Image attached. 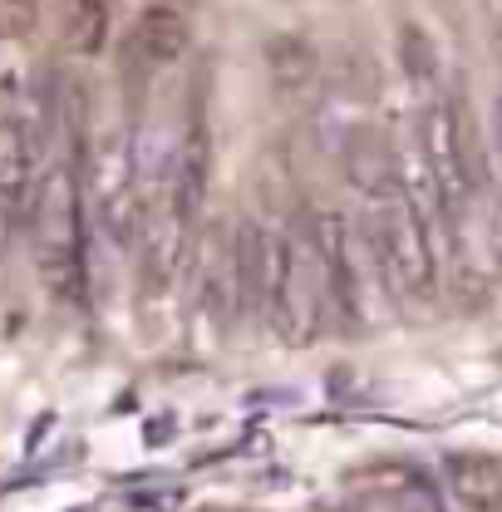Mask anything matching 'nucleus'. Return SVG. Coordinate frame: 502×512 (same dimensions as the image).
Masks as SVG:
<instances>
[{
    "mask_svg": "<svg viewBox=\"0 0 502 512\" xmlns=\"http://www.w3.org/2000/svg\"><path fill=\"white\" fill-rule=\"evenodd\" d=\"M30 232H35V261L40 281L64 306H84L89 296V261H84V232H89V207H84V183L79 163H55L35 178L30 192Z\"/></svg>",
    "mask_w": 502,
    "mask_h": 512,
    "instance_id": "f257e3e1",
    "label": "nucleus"
},
{
    "mask_svg": "<svg viewBox=\"0 0 502 512\" xmlns=\"http://www.w3.org/2000/svg\"><path fill=\"white\" fill-rule=\"evenodd\" d=\"M399 55H404V69L409 79H434L439 74V55H434V40L419 30V25H404L399 35Z\"/></svg>",
    "mask_w": 502,
    "mask_h": 512,
    "instance_id": "f8f14e48",
    "label": "nucleus"
},
{
    "mask_svg": "<svg viewBox=\"0 0 502 512\" xmlns=\"http://www.w3.org/2000/svg\"><path fill=\"white\" fill-rule=\"evenodd\" d=\"M281 271V232L261 217H242L232 232V281H237V316H271V291Z\"/></svg>",
    "mask_w": 502,
    "mask_h": 512,
    "instance_id": "6e6552de",
    "label": "nucleus"
},
{
    "mask_svg": "<svg viewBox=\"0 0 502 512\" xmlns=\"http://www.w3.org/2000/svg\"><path fill=\"white\" fill-rule=\"evenodd\" d=\"M360 512H419V508H409V503H394V498H384V503H375V508H360Z\"/></svg>",
    "mask_w": 502,
    "mask_h": 512,
    "instance_id": "ddd939ff",
    "label": "nucleus"
},
{
    "mask_svg": "<svg viewBox=\"0 0 502 512\" xmlns=\"http://www.w3.org/2000/svg\"><path fill=\"white\" fill-rule=\"evenodd\" d=\"M360 237L370 247V261L379 271V286H389L399 301H429L439 291V256L424 242L404 192L389 188L365 197V222H360Z\"/></svg>",
    "mask_w": 502,
    "mask_h": 512,
    "instance_id": "f03ea898",
    "label": "nucleus"
},
{
    "mask_svg": "<svg viewBox=\"0 0 502 512\" xmlns=\"http://www.w3.org/2000/svg\"><path fill=\"white\" fill-rule=\"evenodd\" d=\"M79 183H84V207L94 227L114 237L119 247H133L143 227V197H138V173H133V128H99L94 138H84Z\"/></svg>",
    "mask_w": 502,
    "mask_h": 512,
    "instance_id": "7ed1b4c3",
    "label": "nucleus"
},
{
    "mask_svg": "<svg viewBox=\"0 0 502 512\" xmlns=\"http://www.w3.org/2000/svg\"><path fill=\"white\" fill-rule=\"evenodd\" d=\"M306 227H311V242H315V252H320V261H325V276H330L335 320L360 325L365 320V281L375 271L360 227L345 217V207H330V202H315L311 212H306Z\"/></svg>",
    "mask_w": 502,
    "mask_h": 512,
    "instance_id": "423d86ee",
    "label": "nucleus"
},
{
    "mask_svg": "<svg viewBox=\"0 0 502 512\" xmlns=\"http://www.w3.org/2000/svg\"><path fill=\"white\" fill-rule=\"evenodd\" d=\"M266 60L276 69V84H281V89H296V84H311L315 79V55L301 35H276V40L266 45Z\"/></svg>",
    "mask_w": 502,
    "mask_h": 512,
    "instance_id": "9b49d317",
    "label": "nucleus"
},
{
    "mask_svg": "<svg viewBox=\"0 0 502 512\" xmlns=\"http://www.w3.org/2000/svg\"><path fill=\"white\" fill-rule=\"evenodd\" d=\"M453 498L468 512H502V463L488 453H453L443 463Z\"/></svg>",
    "mask_w": 502,
    "mask_h": 512,
    "instance_id": "1a4fd4ad",
    "label": "nucleus"
},
{
    "mask_svg": "<svg viewBox=\"0 0 502 512\" xmlns=\"http://www.w3.org/2000/svg\"><path fill=\"white\" fill-rule=\"evenodd\" d=\"M192 50V20L178 5H148L133 25H128L124 45H119V64L133 79H158L168 69L188 60Z\"/></svg>",
    "mask_w": 502,
    "mask_h": 512,
    "instance_id": "0eeeda50",
    "label": "nucleus"
},
{
    "mask_svg": "<svg viewBox=\"0 0 502 512\" xmlns=\"http://www.w3.org/2000/svg\"><path fill=\"white\" fill-rule=\"evenodd\" d=\"M271 325L291 345H311L335 325L330 276H325V261L311 242L306 212L281 232V271H276V291H271Z\"/></svg>",
    "mask_w": 502,
    "mask_h": 512,
    "instance_id": "20e7f679",
    "label": "nucleus"
},
{
    "mask_svg": "<svg viewBox=\"0 0 502 512\" xmlns=\"http://www.w3.org/2000/svg\"><path fill=\"white\" fill-rule=\"evenodd\" d=\"M109 40V5L104 0H69L64 5V45L79 55H99Z\"/></svg>",
    "mask_w": 502,
    "mask_h": 512,
    "instance_id": "9d476101",
    "label": "nucleus"
},
{
    "mask_svg": "<svg viewBox=\"0 0 502 512\" xmlns=\"http://www.w3.org/2000/svg\"><path fill=\"white\" fill-rule=\"evenodd\" d=\"M419 148H424V163L439 183V197L448 207L453 222L473 217L483 207V153L473 143V128H468V109L458 94H439L429 109H424V124H419Z\"/></svg>",
    "mask_w": 502,
    "mask_h": 512,
    "instance_id": "39448f33",
    "label": "nucleus"
}]
</instances>
